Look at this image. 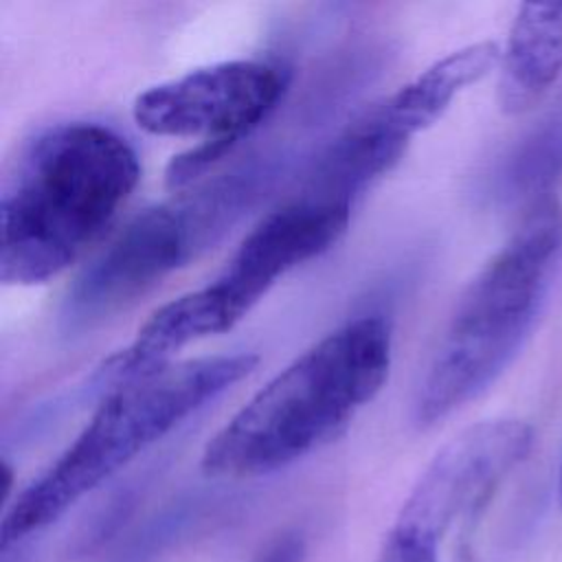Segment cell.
<instances>
[{
	"label": "cell",
	"mask_w": 562,
	"mask_h": 562,
	"mask_svg": "<svg viewBox=\"0 0 562 562\" xmlns=\"http://www.w3.org/2000/svg\"><path fill=\"white\" fill-rule=\"evenodd\" d=\"M562 75V2L518 7L498 61V105L505 114L531 110Z\"/></svg>",
	"instance_id": "obj_9"
},
{
	"label": "cell",
	"mask_w": 562,
	"mask_h": 562,
	"mask_svg": "<svg viewBox=\"0 0 562 562\" xmlns=\"http://www.w3.org/2000/svg\"><path fill=\"white\" fill-rule=\"evenodd\" d=\"M391 325L360 316L329 331L268 380L204 446L209 476L277 472L345 435L391 371Z\"/></svg>",
	"instance_id": "obj_2"
},
{
	"label": "cell",
	"mask_w": 562,
	"mask_h": 562,
	"mask_svg": "<svg viewBox=\"0 0 562 562\" xmlns=\"http://www.w3.org/2000/svg\"><path fill=\"white\" fill-rule=\"evenodd\" d=\"M373 562H437V544L389 529Z\"/></svg>",
	"instance_id": "obj_11"
},
{
	"label": "cell",
	"mask_w": 562,
	"mask_h": 562,
	"mask_svg": "<svg viewBox=\"0 0 562 562\" xmlns=\"http://www.w3.org/2000/svg\"><path fill=\"white\" fill-rule=\"evenodd\" d=\"M498 61L501 46L492 40L461 46L432 61L378 105L400 132L413 138L437 123L465 88L498 68Z\"/></svg>",
	"instance_id": "obj_10"
},
{
	"label": "cell",
	"mask_w": 562,
	"mask_h": 562,
	"mask_svg": "<svg viewBox=\"0 0 562 562\" xmlns=\"http://www.w3.org/2000/svg\"><path fill=\"white\" fill-rule=\"evenodd\" d=\"M560 503H562V470H560Z\"/></svg>",
	"instance_id": "obj_14"
},
{
	"label": "cell",
	"mask_w": 562,
	"mask_h": 562,
	"mask_svg": "<svg viewBox=\"0 0 562 562\" xmlns=\"http://www.w3.org/2000/svg\"><path fill=\"white\" fill-rule=\"evenodd\" d=\"M257 362L255 353L202 356L112 384L75 441L7 509L2 551L53 525L189 415L250 375Z\"/></svg>",
	"instance_id": "obj_4"
},
{
	"label": "cell",
	"mask_w": 562,
	"mask_h": 562,
	"mask_svg": "<svg viewBox=\"0 0 562 562\" xmlns=\"http://www.w3.org/2000/svg\"><path fill=\"white\" fill-rule=\"evenodd\" d=\"M290 75L266 59H228L193 68L143 90L132 108L140 130L156 136L198 138L173 156L165 182L182 191L252 134L279 105Z\"/></svg>",
	"instance_id": "obj_7"
},
{
	"label": "cell",
	"mask_w": 562,
	"mask_h": 562,
	"mask_svg": "<svg viewBox=\"0 0 562 562\" xmlns=\"http://www.w3.org/2000/svg\"><path fill=\"white\" fill-rule=\"evenodd\" d=\"M457 562H474V560H472V555H470L468 551H461V555L457 558Z\"/></svg>",
	"instance_id": "obj_13"
},
{
	"label": "cell",
	"mask_w": 562,
	"mask_h": 562,
	"mask_svg": "<svg viewBox=\"0 0 562 562\" xmlns=\"http://www.w3.org/2000/svg\"><path fill=\"white\" fill-rule=\"evenodd\" d=\"M138 180L134 147L105 125L70 121L37 134L2 191V281L35 285L61 274L103 235Z\"/></svg>",
	"instance_id": "obj_1"
},
{
	"label": "cell",
	"mask_w": 562,
	"mask_h": 562,
	"mask_svg": "<svg viewBox=\"0 0 562 562\" xmlns=\"http://www.w3.org/2000/svg\"><path fill=\"white\" fill-rule=\"evenodd\" d=\"M349 220V204L294 193L250 228L211 283L160 305L99 375L112 384L130 380L171 362L176 351L198 340L228 331L281 277L329 250Z\"/></svg>",
	"instance_id": "obj_5"
},
{
	"label": "cell",
	"mask_w": 562,
	"mask_h": 562,
	"mask_svg": "<svg viewBox=\"0 0 562 562\" xmlns=\"http://www.w3.org/2000/svg\"><path fill=\"white\" fill-rule=\"evenodd\" d=\"M560 252L562 206L544 193L461 292L415 391L419 428L463 408L505 373L531 336Z\"/></svg>",
	"instance_id": "obj_3"
},
{
	"label": "cell",
	"mask_w": 562,
	"mask_h": 562,
	"mask_svg": "<svg viewBox=\"0 0 562 562\" xmlns=\"http://www.w3.org/2000/svg\"><path fill=\"white\" fill-rule=\"evenodd\" d=\"M277 160L250 156L138 213L68 292V318L94 323L132 305L215 244L270 187Z\"/></svg>",
	"instance_id": "obj_6"
},
{
	"label": "cell",
	"mask_w": 562,
	"mask_h": 562,
	"mask_svg": "<svg viewBox=\"0 0 562 562\" xmlns=\"http://www.w3.org/2000/svg\"><path fill=\"white\" fill-rule=\"evenodd\" d=\"M305 549V538L301 533L285 531L268 542L250 562H303Z\"/></svg>",
	"instance_id": "obj_12"
},
{
	"label": "cell",
	"mask_w": 562,
	"mask_h": 562,
	"mask_svg": "<svg viewBox=\"0 0 562 562\" xmlns=\"http://www.w3.org/2000/svg\"><path fill=\"white\" fill-rule=\"evenodd\" d=\"M533 443V426L518 417H494L463 428L428 461L391 529L439 544L457 522L485 507Z\"/></svg>",
	"instance_id": "obj_8"
}]
</instances>
